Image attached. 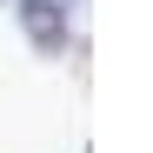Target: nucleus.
Returning a JSON list of instances; mask_svg holds the SVG:
<instances>
[{
	"label": "nucleus",
	"mask_w": 153,
	"mask_h": 153,
	"mask_svg": "<svg viewBox=\"0 0 153 153\" xmlns=\"http://www.w3.org/2000/svg\"><path fill=\"white\" fill-rule=\"evenodd\" d=\"M7 13H13L20 40H27L40 60H60L73 47V7H60V0H13Z\"/></svg>",
	"instance_id": "obj_1"
},
{
	"label": "nucleus",
	"mask_w": 153,
	"mask_h": 153,
	"mask_svg": "<svg viewBox=\"0 0 153 153\" xmlns=\"http://www.w3.org/2000/svg\"><path fill=\"white\" fill-rule=\"evenodd\" d=\"M60 7H80V0H60Z\"/></svg>",
	"instance_id": "obj_2"
},
{
	"label": "nucleus",
	"mask_w": 153,
	"mask_h": 153,
	"mask_svg": "<svg viewBox=\"0 0 153 153\" xmlns=\"http://www.w3.org/2000/svg\"><path fill=\"white\" fill-rule=\"evenodd\" d=\"M0 7H13V0H0Z\"/></svg>",
	"instance_id": "obj_3"
}]
</instances>
